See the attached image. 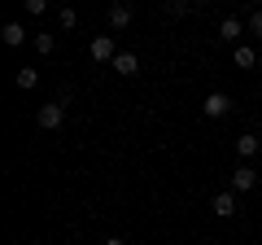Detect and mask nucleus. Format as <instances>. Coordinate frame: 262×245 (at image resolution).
<instances>
[{
  "label": "nucleus",
  "mask_w": 262,
  "mask_h": 245,
  "mask_svg": "<svg viewBox=\"0 0 262 245\" xmlns=\"http://www.w3.org/2000/svg\"><path fill=\"white\" fill-rule=\"evenodd\" d=\"M114 75L136 79V75H140V57H136V53H118V57H114Z\"/></svg>",
  "instance_id": "obj_4"
},
{
  "label": "nucleus",
  "mask_w": 262,
  "mask_h": 245,
  "mask_svg": "<svg viewBox=\"0 0 262 245\" xmlns=\"http://www.w3.org/2000/svg\"><path fill=\"white\" fill-rule=\"evenodd\" d=\"M249 31L262 39V9H253V13H249Z\"/></svg>",
  "instance_id": "obj_14"
},
{
  "label": "nucleus",
  "mask_w": 262,
  "mask_h": 245,
  "mask_svg": "<svg viewBox=\"0 0 262 245\" xmlns=\"http://www.w3.org/2000/svg\"><path fill=\"white\" fill-rule=\"evenodd\" d=\"M13 84L27 92V88H35V84H39V75H35V70H18V79H13Z\"/></svg>",
  "instance_id": "obj_13"
},
{
  "label": "nucleus",
  "mask_w": 262,
  "mask_h": 245,
  "mask_svg": "<svg viewBox=\"0 0 262 245\" xmlns=\"http://www.w3.org/2000/svg\"><path fill=\"white\" fill-rule=\"evenodd\" d=\"M66 105H70V101H61V96H57V101H48V105H39L35 118H39V127H44V132H53V127H61V122H66Z\"/></svg>",
  "instance_id": "obj_1"
},
{
  "label": "nucleus",
  "mask_w": 262,
  "mask_h": 245,
  "mask_svg": "<svg viewBox=\"0 0 262 245\" xmlns=\"http://www.w3.org/2000/svg\"><path fill=\"white\" fill-rule=\"evenodd\" d=\"M253 62H258V53H253L249 44H236V66H241V70H249Z\"/></svg>",
  "instance_id": "obj_10"
},
{
  "label": "nucleus",
  "mask_w": 262,
  "mask_h": 245,
  "mask_svg": "<svg viewBox=\"0 0 262 245\" xmlns=\"http://www.w3.org/2000/svg\"><path fill=\"white\" fill-rule=\"evenodd\" d=\"M210 210H214L219 219H232L236 215V193H219V197L210 201Z\"/></svg>",
  "instance_id": "obj_8"
},
{
  "label": "nucleus",
  "mask_w": 262,
  "mask_h": 245,
  "mask_svg": "<svg viewBox=\"0 0 262 245\" xmlns=\"http://www.w3.org/2000/svg\"><path fill=\"white\" fill-rule=\"evenodd\" d=\"M88 53H92L96 66H101V62H110V66H114V57H118V44H114V35H96L92 44H88Z\"/></svg>",
  "instance_id": "obj_2"
},
{
  "label": "nucleus",
  "mask_w": 262,
  "mask_h": 245,
  "mask_svg": "<svg viewBox=\"0 0 262 245\" xmlns=\"http://www.w3.org/2000/svg\"><path fill=\"white\" fill-rule=\"evenodd\" d=\"M131 18H136V13H131V5H110V27H114V31L131 27Z\"/></svg>",
  "instance_id": "obj_9"
},
{
  "label": "nucleus",
  "mask_w": 262,
  "mask_h": 245,
  "mask_svg": "<svg viewBox=\"0 0 262 245\" xmlns=\"http://www.w3.org/2000/svg\"><path fill=\"white\" fill-rule=\"evenodd\" d=\"M75 22H79V13H75V9H61V31H70Z\"/></svg>",
  "instance_id": "obj_16"
},
{
  "label": "nucleus",
  "mask_w": 262,
  "mask_h": 245,
  "mask_svg": "<svg viewBox=\"0 0 262 245\" xmlns=\"http://www.w3.org/2000/svg\"><path fill=\"white\" fill-rule=\"evenodd\" d=\"M27 13H31V18H39V13H48V5H44V0H27Z\"/></svg>",
  "instance_id": "obj_15"
},
{
  "label": "nucleus",
  "mask_w": 262,
  "mask_h": 245,
  "mask_svg": "<svg viewBox=\"0 0 262 245\" xmlns=\"http://www.w3.org/2000/svg\"><path fill=\"white\" fill-rule=\"evenodd\" d=\"M227 110H232V96L227 92H210L206 101H201V114H206V118H223Z\"/></svg>",
  "instance_id": "obj_3"
},
{
  "label": "nucleus",
  "mask_w": 262,
  "mask_h": 245,
  "mask_svg": "<svg viewBox=\"0 0 262 245\" xmlns=\"http://www.w3.org/2000/svg\"><path fill=\"white\" fill-rule=\"evenodd\" d=\"M241 35H245V22H241V18H223V22H219V39H227V44H236Z\"/></svg>",
  "instance_id": "obj_7"
},
{
  "label": "nucleus",
  "mask_w": 262,
  "mask_h": 245,
  "mask_svg": "<svg viewBox=\"0 0 262 245\" xmlns=\"http://www.w3.org/2000/svg\"><path fill=\"white\" fill-rule=\"evenodd\" d=\"M253 184H258V171H253V167H236V175H232V193H249Z\"/></svg>",
  "instance_id": "obj_6"
},
{
  "label": "nucleus",
  "mask_w": 262,
  "mask_h": 245,
  "mask_svg": "<svg viewBox=\"0 0 262 245\" xmlns=\"http://www.w3.org/2000/svg\"><path fill=\"white\" fill-rule=\"evenodd\" d=\"M35 48H39V53H53V48H57V35H48V31H39V35H35Z\"/></svg>",
  "instance_id": "obj_12"
},
{
  "label": "nucleus",
  "mask_w": 262,
  "mask_h": 245,
  "mask_svg": "<svg viewBox=\"0 0 262 245\" xmlns=\"http://www.w3.org/2000/svg\"><path fill=\"white\" fill-rule=\"evenodd\" d=\"M0 39L9 48H22L27 44V27H22V22H5V27H0Z\"/></svg>",
  "instance_id": "obj_5"
},
{
  "label": "nucleus",
  "mask_w": 262,
  "mask_h": 245,
  "mask_svg": "<svg viewBox=\"0 0 262 245\" xmlns=\"http://www.w3.org/2000/svg\"><path fill=\"white\" fill-rule=\"evenodd\" d=\"M236 153L241 158H253L258 153V136H236Z\"/></svg>",
  "instance_id": "obj_11"
},
{
  "label": "nucleus",
  "mask_w": 262,
  "mask_h": 245,
  "mask_svg": "<svg viewBox=\"0 0 262 245\" xmlns=\"http://www.w3.org/2000/svg\"><path fill=\"white\" fill-rule=\"evenodd\" d=\"M105 245H127V241H122V236H110V241H105Z\"/></svg>",
  "instance_id": "obj_18"
},
{
  "label": "nucleus",
  "mask_w": 262,
  "mask_h": 245,
  "mask_svg": "<svg viewBox=\"0 0 262 245\" xmlns=\"http://www.w3.org/2000/svg\"><path fill=\"white\" fill-rule=\"evenodd\" d=\"M166 13H170V18H184V13H188V5H184V0H175V5H166Z\"/></svg>",
  "instance_id": "obj_17"
}]
</instances>
